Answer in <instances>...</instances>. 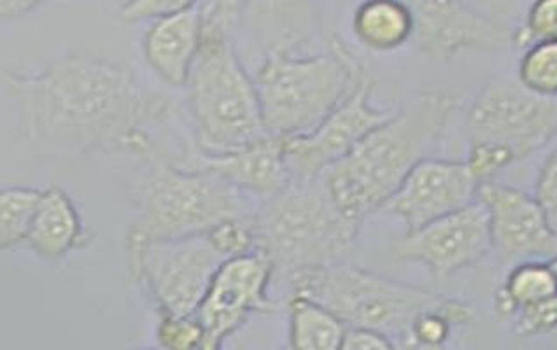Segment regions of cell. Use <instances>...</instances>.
I'll return each mask as SVG.
<instances>
[{
	"instance_id": "6da1fadb",
	"label": "cell",
	"mask_w": 557,
	"mask_h": 350,
	"mask_svg": "<svg viewBox=\"0 0 557 350\" xmlns=\"http://www.w3.org/2000/svg\"><path fill=\"white\" fill-rule=\"evenodd\" d=\"M16 134L74 154H135L160 151L158 126L169 125L176 105L148 90L134 71L95 54H65L37 74L2 73Z\"/></svg>"
},
{
	"instance_id": "7a4b0ae2",
	"label": "cell",
	"mask_w": 557,
	"mask_h": 350,
	"mask_svg": "<svg viewBox=\"0 0 557 350\" xmlns=\"http://www.w3.org/2000/svg\"><path fill=\"white\" fill-rule=\"evenodd\" d=\"M458 97L424 88L324 172V185L342 214L363 225L382 211L405 177L441 145Z\"/></svg>"
},
{
	"instance_id": "3957f363",
	"label": "cell",
	"mask_w": 557,
	"mask_h": 350,
	"mask_svg": "<svg viewBox=\"0 0 557 350\" xmlns=\"http://www.w3.org/2000/svg\"><path fill=\"white\" fill-rule=\"evenodd\" d=\"M143 162L146 171L132 189L137 216L126 232V251L157 240L207 234L221 221L252 216L260 205L216 172L177 165L160 151Z\"/></svg>"
},
{
	"instance_id": "277c9868",
	"label": "cell",
	"mask_w": 557,
	"mask_h": 350,
	"mask_svg": "<svg viewBox=\"0 0 557 350\" xmlns=\"http://www.w3.org/2000/svg\"><path fill=\"white\" fill-rule=\"evenodd\" d=\"M255 228L258 251L272 261L275 275L289 278L301 270L346 261L361 226L342 214L321 175L292 179L260 202Z\"/></svg>"
},
{
	"instance_id": "5b68a950",
	"label": "cell",
	"mask_w": 557,
	"mask_h": 350,
	"mask_svg": "<svg viewBox=\"0 0 557 350\" xmlns=\"http://www.w3.org/2000/svg\"><path fill=\"white\" fill-rule=\"evenodd\" d=\"M367 77L360 60L337 37L329 53L269 54L255 76L267 135L292 139L310 134Z\"/></svg>"
},
{
	"instance_id": "8992f818",
	"label": "cell",
	"mask_w": 557,
	"mask_h": 350,
	"mask_svg": "<svg viewBox=\"0 0 557 350\" xmlns=\"http://www.w3.org/2000/svg\"><path fill=\"white\" fill-rule=\"evenodd\" d=\"M186 95L202 153H230L265 137L257 83L238 57L235 34L202 28Z\"/></svg>"
},
{
	"instance_id": "52a82bcc",
	"label": "cell",
	"mask_w": 557,
	"mask_h": 350,
	"mask_svg": "<svg viewBox=\"0 0 557 350\" xmlns=\"http://www.w3.org/2000/svg\"><path fill=\"white\" fill-rule=\"evenodd\" d=\"M288 280L292 295L318 301L347 328L384 333L396 347H407L413 320L441 300L432 291L347 265L346 261L301 270Z\"/></svg>"
},
{
	"instance_id": "ba28073f",
	"label": "cell",
	"mask_w": 557,
	"mask_h": 350,
	"mask_svg": "<svg viewBox=\"0 0 557 350\" xmlns=\"http://www.w3.org/2000/svg\"><path fill=\"white\" fill-rule=\"evenodd\" d=\"M132 280L146 289L158 314L194 315L226 258L207 234L148 242L126 251Z\"/></svg>"
},
{
	"instance_id": "9c48e42d",
	"label": "cell",
	"mask_w": 557,
	"mask_h": 350,
	"mask_svg": "<svg viewBox=\"0 0 557 350\" xmlns=\"http://www.w3.org/2000/svg\"><path fill=\"white\" fill-rule=\"evenodd\" d=\"M468 142H498L517 162L547 148L557 137V97L528 90L519 79L495 77L482 86L465 117Z\"/></svg>"
},
{
	"instance_id": "30bf717a",
	"label": "cell",
	"mask_w": 557,
	"mask_h": 350,
	"mask_svg": "<svg viewBox=\"0 0 557 350\" xmlns=\"http://www.w3.org/2000/svg\"><path fill=\"white\" fill-rule=\"evenodd\" d=\"M491 251L490 216L479 200L407 232L392 246L395 260L419 263L438 280L472 268Z\"/></svg>"
},
{
	"instance_id": "8fae6325",
	"label": "cell",
	"mask_w": 557,
	"mask_h": 350,
	"mask_svg": "<svg viewBox=\"0 0 557 350\" xmlns=\"http://www.w3.org/2000/svg\"><path fill=\"white\" fill-rule=\"evenodd\" d=\"M275 268L261 251L230 258L218 270L198 305L206 340L203 349H220L257 312H272L269 288Z\"/></svg>"
},
{
	"instance_id": "7c38bea8",
	"label": "cell",
	"mask_w": 557,
	"mask_h": 350,
	"mask_svg": "<svg viewBox=\"0 0 557 350\" xmlns=\"http://www.w3.org/2000/svg\"><path fill=\"white\" fill-rule=\"evenodd\" d=\"M372 90V79L367 77L315 130L284 139L292 179L321 177L370 132L395 116L396 111L373 105Z\"/></svg>"
},
{
	"instance_id": "4fadbf2b",
	"label": "cell",
	"mask_w": 557,
	"mask_h": 350,
	"mask_svg": "<svg viewBox=\"0 0 557 350\" xmlns=\"http://www.w3.org/2000/svg\"><path fill=\"white\" fill-rule=\"evenodd\" d=\"M413 37L419 53L449 62L468 51L502 50L512 34L487 14L461 0H409Z\"/></svg>"
},
{
	"instance_id": "5bb4252c",
	"label": "cell",
	"mask_w": 557,
	"mask_h": 350,
	"mask_svg": "<svg viewBox=\"0 0 557 350\" xmlns=\"http://www.w3.org/2000/svg\"><path fill=\"white\" fill-rule=\"evenodd\" d=\"M476 200L490 216L493 252L502 263L556 257L557 234L535 195L491 180L479 186Z\"/></svg>"
},
{
	"instance_id": "9a60e30c",
	"label": "cell",
	"mask_w": 557,
	"mask_h": 350,
	"mask_svg": "<svg viewBox=\"0 0 557 350\" xmlns=\"http://www.w3.org/2000/svg\"><path fill=\"white\" fill-rule=\"evenodd\" d=\"M479 186L467 162L428 157L407 174L382 211L412 232L475 202Z\"/></svg>"
},
{
	"instance_id": "2e32d148",
	"label": "cell",
	"mask_w": 557,
	"mask_h": 350,
	"mask_svg": "<svg viewBox=\"0 0 557 350\" xmlns=\"http://www.w3.org/2000/svg\"><path fill=\"white\" fill-rule=\"evenodd\" d=\"M177 165L207 168L225 177L249 197L263 202L274 197L292 180L284 139L265 135L252 145L230 153L206 154L200 149L186 148Z\"/></svg>"
},
{
	"instance_id": "e0dca14e",
	"label": "cell",
	"mask_w": 557,
	"mask_h": 350,
	"mask_svg": "<svg viewBox=\"0 0 557 350\" xmlns=\"http://www.w3.org/2000/svg\"><path fill=\"white\" fill-rule=\"evenodd\" d=\"M252 48L265 59L304 50L323 28V0H244Z\"/></svg>"
},
{
	"instance_id": "ac0fdd59",
	"label": "cell",
	"mask_w": 557,
	"mask_h": 350,
	"mask_svg": "<svg viewBox=\"0 0 557 350\" xmlns=\"http://www.w3.org/2000/svg\"><path fill=\"white\" fill-rule=\"evenodd\" d=\"M202 39L200 2L181 13L154 20L146 30L143 51L149 67L163 83L186 88Z\"/></svg>"
},
{
	"instance_id": "d6986e66",
	"label": "cell",
	"mask_w": 557,
	"mask_h": 350,
	"mask_svg": "<svg viewBox=\"0 0 557 350\" xmlns=\"http://www.w3.org/2000/svg\"><path fill=\"white\" fill-rule=\"evenodd\" d=\"M88 240L73 198L59 186L46 188L25 242L28 248L42 260L60 261L76 249L85 248Z\"/></svg>"
},
{
	"instance_id": "ffe728a7",
	"label": "cell",
	"mask_w": 557,
	"mask_h": 350,
	"mask_svg": "<svg viewBox=\"0 0 557 350\" xmlns=\"http://www.w3.org/2000/svg\"><path fill=\"white\" fill-rule=\"evenodd\" d=\"M352 30L369 50H398L413 37L412 5L409 0H363L352 14Z\"/></svg>"
},
{
	"instance_id": "44dd1931",
	"label": "cell",
	"mask_w": 557,
	"mask_h": 350,
	"mask_svg": "<svg viewBox=\"0 0 557 350\" xmlns=\"http://www.w3.org/2000/svg\"><path fill=\"white\" fill-rule=\"evenodd\" d=\"M289 347L295 350H337L342 347L346 324L304 295H292L288 300Z\"/></svg>"
},
{
	"instance_id": "7402d4cb",
	"label": "cell",
	"mask_w": 557,
	"mask_h": 350,
	"mask_svg": "<svg viewBox=\"0 0 557 350\" xmlns=\"http://www.w3.org/2000/svg\"><path fill=\"white\" fill-rule=\"evenodd\" d=\"M45 189L11 186L0 193V246L13 249L27 242Z\"/></svg>"
},
{
	"instance_id": "603a6c76",
	"label": "cell",
	"mask_w": 557,
	"mask_h": 350,
	"mask_svg": "<svg viewBox=\"0 0 557 350\" xmlns=\"http://www.w3.org/2000/svg\"><path fill=\"white\" fill-rule=\"evenodd\" d=\"M499 288L507 292L517 309H522L557 295V277L548 261H519L510 268Z\"/></svg>"
},
{
	"instance_id": "cb8c5ba5",
	"label": "cell",
	"mask_w": 557,
	"mask_h": 350,
	"mask_svg": "<svg viewBox=\"0 0 557 350\" xmlns=\"http://www.w3.org/2000/svg\"><path fill=\"white\" fill-rule=\"evenodd\" d=\"M517 79L528 90L557 97V41L533 42L522 51Z\"/></svg>"
},
{
	"instance_id": "d4e9b609",
	"label": "cell",
	"mask_w": 557,
	"mask_h": 350,
	"mask_svg": "<svg viewBox=\"0 0 557 350\" xmlns=\"http://www.w3.org/2000/svg\"><path fill=\"white\" fill-rule=\"evenodd\" d=\"M158 315V346L169 350L203 349L206 333L197 315Z\"/></svg>"
},
{
	"instance_id": "484cf974",
	"label": "cell",
	"mask_w": 557,
	"mask_h": 350,
	"mask_svg": "<svg viewBox=\"0 0 557 350\" xmlns=\"http://www.w3.org/2000/svg\"><path fill=\"white\" fill-rule=\"evenodd\" d=\"M540 41H557V0H533L527 20L512 34L521 50Z\"/></svg>"
},
{
	"instance_id": "4316f807",
	"label": "cell",
	"mask_w": 557,
	"mask_h": 350,
	"mask_svg": "<svg viewBox=\"0 0 557 350\" xmlns=\"http://www.w3.org/2000/svg\"><path fill=\"white\" fill-rule=\"evenodd\" d=\"M513 163H517L516 154L507 146L498 145V142H487V140L470 142L467 165L479 185L495 180L502 172L510 168Z\"/></svg>"
},
{
	"instance_id": "83f0119b",
	"label": "cell",
	"mask_w": 557,
	"mask_h": 350,
	"mask_svg": "<svg viewBox=\"0 0 557 350\" xmlns=\"http://www.w3.org/2000/svg\"><path fill=\"white\" fill-rule=\"evenodd\" d=\"M557 329V295L522 307L512 320V332L517 338L545 337Z\"/></svg>"
},
{
	"instance_id": "f1b7e54d",
	"label": "cell",
	"mask_w": 557,
	"mask_h": 350,
	"mask_svg": "<svg viewBox=\"0 0 557 350\" xmlns=\"http://www.w3.org/2000/svg\"><path fill=\"white\" fill-rule=\"evenodd\" d=\"M453 329H455L453 324L445 320L435 305L433 309L424 310L413 320L407 347L438 349V347L445 346V341L449 340Z\"/></svg>"
},
{
	"instance_id": "f546056e",
	"label": "cell",
	"mask_w": 557,
	"mask_h": 350,
	"mask_svg": "<svg viewBox=\"0 0 557 350\" xmlns=\"http://www.w3.org/2000/svg\"><path fill=\"white\" fill-rule=\"evenodd\" d=\"M200 0H126L117 10L116 18L123 23H140L163 18L195 8Z\"/></svg>"
},
{
	"instance_id": "4dcf8cb0",
	"label": "cell",
	"mask_w": 557,
	"mask_h": 350,
	"mask_svg": "<svg viewBox=\"0 0 557 350\" xmlns=\"http://www.w3.org/2000/svg\"><path fill=\"white\" fill-rule=\"evenodd\" d=\"M535 197L544 209L548 225L557 234V148L548 154L536 177Z\"/></svg>"
},
{
	"instance_id": "1f68e13d",
	"label": "cell",
	"mask_w": 557,
	"mask_h": 350,
	"mask_svg": "<svg viewBox=\"0 0 557 350\" xmlns=\"http://www.w3.org/2000/svg\"><path fill=\"white\" fill-rule=\"evenodd\" d=\"M342 350H389L396 349L395 341L384 333L369 328H346Z\"/></svg>"
},
{
	"instance_id": "d6a6232c",
	"label": "cell",
	"mask_w": 557,
	"mask_h": 350,
	"mask_svg": "<svg viewBox=\"0 0 557 350\" xmlns=\"http://www.w3.org/2000/svg\"><path fill=\"white\" fill-rule=\"evenodd\" d=\"M436 309L444 315L445 320L453 324V328L465 326L473 317L472 307L468 305L467 301L458 300V298H441V301L436 303Z\"/></svg>"
},
{
	"instance_id": "836d02e7",
	"label": "cell",
	"mask_w": 557,
	"mask_h": 350,
	"mask_svg": "<svg viewBox=\"0 0 557 350\" xmlns=\"http://www.w3.org/2000/svg\"><path fill=\"white\" fill-rule=\"evenodd\" d=\"M46 2H50V0H0V13H2L4 22H11V20L32 13Z\"/></svg>"
},
{
	"instance_id": "e575fe53",
	"label": "cell",
	"mask_w": 557,
	"mask_h": 350,
	"mask_svg": "<svg viewBox=\"0 0 557 350\" xmlns=\"http://www.w3.org/2000/svg\"><path fill=\"white\" fill-rule=\"evenodd\" d=\"M548 263H550V266H553L554 274H556L557 277V254L556 257L550 258V260H548Z\"/></svg>"
}]
</instances>
